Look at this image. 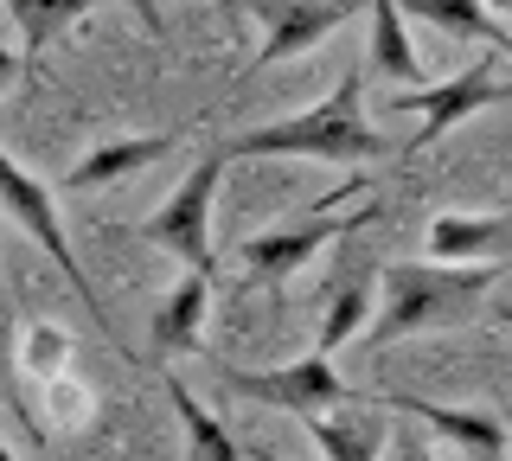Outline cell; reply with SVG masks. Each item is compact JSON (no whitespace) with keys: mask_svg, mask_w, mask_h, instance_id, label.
<instances>
[{"mask_svg":"<svg viewBox=\"0 0 512 461\" xmlns=\"http://www.w3.org/2000/svg\"><path fill=\"white\" fill-rule=\"evenodd\" d=\"M506 263H391L378 282V321L365 333V346L410 340V333H436V327H461L480 314V301L500 289Z\"/></svg>","mask_w":512,"mask_h":461,"instance_id":"6da1fadb","label":"cell"},{"mask_svg":"<svg viewBox=\"0 0 512 461\" xmlns=\"http://www.w3.org/2000/svg\"><path fill=\"white\" fill-rule=\"evenodd\" d=\"M224 154L231 161H263V154H288V161H378V154H391V141L372 129V116H365V77L346 71L340 84H333V97H320L308 109H295V116L282 122H263V129H244L237 141H224Z\"/></svg>","mask_w":512,"mask_h":461,"instance_id":"7a4b0ae2","label":"cell"},{"mask_svg":"<svg viewBox=\"0 0 512 461\" xmlns=\"http://www.w3.org/2000/svg\"><path fill=\"white\" fill-rule=\"evenodd\" d=\"M346 193H359V186H340L333 199H314L308 205V218H295V225H276V231H256L237 244V263H244V282H288L295 269H308L327 244H340L346 231H359V225H378L384 218V205H352V212H333Z\"/></svg>","mask_w":512,"mask_h":461,"instance_id":"3957f363","label":"cell"},{"mask_svg":"<svg viewBox=\"0 0 512 461\" xmlns=\"http://www.w3.org/2000/svg\"><path fill=\"white\" fill-rule=\"evenodd\" d=\"M224 173H231V154L212 148L192 161V173L167 193V205H154V218H141L135 237L154 250H167V257H180V269H199V276H212L218 257H212V205H218V186Z\"/></svg>","mask_w":512,"mask_h":461,"instance_id":"277c9868","label":"cell"},{"mask_svg":"<svg viewBox=\"0 0 512 461\" xmlns=\"http://www.w3.org/2000/svg\"><path fill=\"white\" fill-rule=\"evenodd\" d=\"M218 385L231 397H244V404H263V410H282V417H327V410L340 404H359V391L340 378V365L327 353H301L288 365H263V372H237V365H224Z\"/></svg>","mask_w":512,"mask_h":461,"instance_id":"5b68a950","label":"cell"},{"mask_svg":"<svg viewBox=\"0 0 512 461\" xmlns=\"http://www.w3.org/2000/svg\"><path fill=\"white\" fill-rule=\"evenodd\" d=\"M0 212H7L13 225H20V231L32 237V244H39L45 257L58 263V276L71 282V289H77V301H84V308L96 314V321H103V333L116 340V321H109V308H103V295H96L90 269L77 263L71 237H64V218H58V205H52V186H39V180H32V173H26V167L7 154V148H0Z\"/></svg>","mask_w":512,"mask_h":461,"instance_id":"8992f818","label":"cell"},{"mask_svg":"<svg viewBox=\"0 0 512 461\" xmlns=\"http://www.w3.org/2000/svg\"><path fill=\"white\" fill-rule=\"evenodd\" d=\"M493 103H512V84H506V77H493V58L487 52H480L468 71L442 77V84H429V90H404V103H397V109H416V116H423L410 154H429L448 129H455V122H468V116H480V109H493Z\"/></svg>","mask_w":512,"mask_h":461,"instance_id":"52a82bcc","label":"cell"},{"mask_svg":"<svg viewBox=\"0 0 512 461\" xmlns=\"http://www.w3.org/2000/svg\"><path fill=\"white\" fill-rule=\"evenodd\" d=\"M250 13L263 20V52L244 65V77L269 71V65H288V58L314 52L333 26H346L359 13V0H250Z\"/></svg>","mask_w":512,"mask_h":461,"instance_id":"ba28073f","label":"cell"},{"mask_svg":"<svg viewBox=\"0 0 512 461\" xmlns=\"http://www.w3.org/2000/svg\"><path fill=\"white\" fill-rule=\"evenodd\" d=\"M384 404L404 410V417H416V423H429L442 442L468 449L474 461H500V455L512 449L506 417H493V410H455V404H436V397H416V391H391Z\"/></svg>","mask_w":512,"mask_h":461,"instance_id":"9c48e42d","label":"cell"},{"mask_svg":"<svg viewBox=\"0 0 512 461\" xmlns=\"http://www.w3.org/2000/svg\"><path fill=\"white\" fill-rule=\"evenodd\" d=\"M205 308H212V276L186 269V276L173 282L167 295H160L154 327H148V340H154L160 365H167V359H180V353H199V340H205Z\"/></svg>","mask_w":512,"mask_h":461,"instance_id":"30bf717a","label":"cell"},{"mask_svg":"<svg viewBox=\"0 0 512 461\" xmlns=\"http://www.w3.org/2000/svg\"><path fill=\"white\" fill-rule=\"evenodd\" d=\"M378 282H384V269L378 263H359V269H346L340 276V289L327 295V314H320V340H314V353H340V346L352 340H365L378 321Z\"/></svg>","mask_w":512,"mask_h":461,"instance_id":"8fae6325","label":"cell"},{"mask_svg":"<svg viewBox=\"0 0 512 461\" xmlns=\"http://www.w3.org/2000/svg\"><path fill=\"white\" fill-rule=\"evenodd\" d=\"M512 237L506 212H436L423 231V257L429 263H480L487 250H500Z\"/></svg>","mask_w":512,"mask_h":461,"instance_id":"7c38bea8","label":"cell"},{"mask_svg":"<svg viewBox=\"0 0 512 461\" xmlns=\"http://www.w3.org/2000/svg\"><path fill=\"white\" fill-rule=\"evenodd\" d=\"M173 148H180V129H167V135H122V141H96L84 161L64 173V186H71V193H90V186H116V180H128V173L154 167L160 154H173Z\"/></svg>","mask_w":512,"mask_h":461,"instance_id":"4fadbf2b","label":"cell"},{"mask_svg":"<svg viewBox=\"0 0 512 461\" xmlns=\"http://www.w3.org/2000/svg\"><path fill=\"white\" fill-rule=\"evenodd\" d=\"M301 429L314 436L320 461H384V455H391V449H384V417H372L365 404L327 410V417H308Z\"/></svg>","mask_w":512,"mask_h":461,"instance_id":"5bb4252c","label":"cell"},{"mask_svg":"<svg viewBox=\"0 0 512 461\" xmlns=\"http://www.w3.org/2000/svg\"><path fill=\"white\" fill-rule=\"evenodd\" d=\"M404 20H423L436 33H455V39H474V45H512V26L487 0H397Z\"/></svg>","mask_w":512,"mask_h":461,"instance_id":"9a60e30c","label":"cell"},{"mask_svg":"<svg viewBox=\"0 0 512 461\" xmlns=\"http://www.w3.org/2000/svg\"><path fill=\"white\" fill-rule=\"evenodd\" d=\"M160 385H167V404H173V417H180L186 429V461H237V442H231V429H224L212 410L192 397L186 378H173V372H160Z\"/></svg>","mask_w":512,"mask_h":461,"instance_id":"2e32d148","label":"cell"},{"mask_svg":"<svg viewBox=\"0 0 512 461\" xmlns=\"http://www.w3.org/2000/svg\"><path fill=\"white\" fill-rule=\"evenodd\" d=\"M372 71L391 77V84H410L416 90V45H410V20L397 0H372Z\"/></svg>","mask_w":512,"mask_h":461,"instance_id":"e0dca14e","label":"cell"},{"mask_svg":"<svg viewBox=\"0 0 512 461\" xmlns=\"http://www.w3.org/2000/svg\"><path fill=\"white\" fill-rule=\"evenodd\" d=\"M90 7H96V0H7L13 26H20V52L26 58H39L45 45H52L64 26H77Z\"/></svg>","mask_w":512,"mask_h":461,"instance_id":"ac0fdd59","label":"cell"},{"mask_svg":"<svg viewBox=\"0 0 512 461\" xmlns=\"http://www.w3.org/2000/svg\"><path fill=\"white\" fill-rule=\"evenodd\" d=\"M58 359H64V333L39 327V333H32V372H58Z\"/></svg>","mask_w":512,"mask_h":461,"instance_id":"d6986e66","label":"cell"},{"mask_svg":"<svg viewBox=\"0 0 512 461\" xmlns=\"http://www.w3.org/2000/svg\"><path fill=\"white\" fill-rule=\"evenodd\" d=\"M128 7H135V20L148 26L154 39H167V20H160V0H128Z\"/></svg>","mask_w":512,"mask_h":461,"instance_id":"ffe728a7","label":"cell"},{"mask_svg":"<svg viewBox=\"0 0 512 461\" xmlns=\"http://www.w3.org/2000/svg\"><path fill=\"white\" fill-rule=\"evenodd\" d=\"M384 461H436V449H429V442H416V436H404Z\"/></svg>","mask_w":512,"mask_h":461,"instance_id":"44dd1931","label":"cell"},{"mask_svg":"<svg viewBox=\"0 0 512 461\" xmlns=\"http://www.w3.org/2000/svg\"><path fill=\"white\" fill-rule=\"evenodd\" d=\"M20 65H26V52H13V45H0V90L20 77Z\"/></svg>","mask_w":512,"mask_h":461,"instance_id":"7402d4cb","label":"cell"},{"mask_svg":"<svg viewBox=\"0 0 512 461\" xmlns=\"http://www.w3.org/2000/svg\"><path fill=\"white\" fill-rule=\"evenodd\" d=\"M0 404H7V333H0Z\"/></svg>","mask_w":512,"mask_h":461,"instance_id":"603a6c76","label":"cell"},{"mask_svg":"<svg viewBox=\"0 0 512 461\" xmlns=\"http://www.w3.org/2000/svg\"><path fill=\"white\" fill-rule=\"evenodd\" d=\"M487 7H493V13H500V20H512V0H487Z\"/></svg>","mask_w":512,"mask_h":461,"instance_id":"cb8c5ba5","label":"cell"},{"mask_svg":"<svg viewBox=\"0 0 512 461\" xmlns=\"http://www.w3.org/2000/svg\"><path fill=\"white\" fill-rule=\"evenodd\" d=\"M0 461H13V449H7V442H0Z\"/></svg>","mask_w":512,"mask_h":461,"instance_id":"d4e9b609","label":"cell"},{"mask_svg":"<svg viewBox=\"0 0 512 461\" xmlns=\"http://www.w3.org/2000/svg\"><path fill=\"white\" fill-rule=\"evenodd\" d=\"M256 461H276V455H269V449H256Z\"/></svg>","mask_w":512,"mask_h":461,"instance_id":"484cf974","label":"cell"},{"mask_svg":"<svg viewBox=\"0 0 512 461\" xmlns=\"http://www.w3.org/2000/svg\"><path fill=\"white\" fill-rule=\"evenodd\" d=\"M506 436H512V417H506Z\"/></svg>","mask_w":512,"mask_h":461,"instance_id":"4316f807","label":"cell"}]
</instances>
